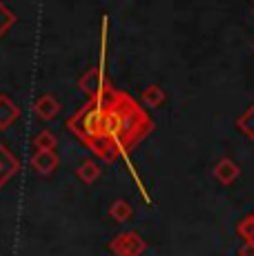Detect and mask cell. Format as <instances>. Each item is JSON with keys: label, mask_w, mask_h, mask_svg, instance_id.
<instances>
[{"label": "cell", "mask_w": 254, "mask_h": 256, "mask_svg": "<svg viewBox=\"0 0 254 256\" xmlns=\"http://www.w3.org/2000/svg\"><path fill=\"white\" fill-rule=\"evenodd\" d=\"M214 176H216L218 183L232 185L234 180L241 176V167L234 163L232 158H223V160H218L216 163V167H214Z\"/></svg>", "instance_id": "cell-8"}, {"label": "cell", "mask_w": 254, "mask_h": 256, "mask_svg": "<svg viewBox=\"0 0 254 256\" xmlns=\"http://www.w3.org/2000/svg\"><path fill=\"white\" fill-rule=\"evenodd\" d=\"M110 250L116 256H140L148 250V245L136 232H123L110 243Z\"/></svg>", "instance_id": "cell-2"}, {"label": "cell", "mask_w": 254, "mask_h": 256, "mask_svg": "<svg viewBox=\"0 0 254 256\" xmlns=\"http://www.w3.org/2000/svg\"><path fill=\"white\" fill-rule=\"evenodd\" d=\"M78 87H80V90L90 96V100H96V98H98L100 94L110 87V80L105 78V74H102L100 67H92L90 72H85L80 76Z\"/></svg>", "instance_id": "cell-3"}, {"label": "cell", "mask_w": 254, "mask_h": 256, "mask_svg": "<svg viewBox=\"0 0 254 256\" xmlns=\"http://www.w3.org/2000/svg\"><path fill=\"white\" fill-rule=\"evenodd\" d=\"M76 176L82 180V183L92 185L100 178V167L96 165L94 160H82V163L76 167Z\"/></svg>", "instance_id": "cell-9"}, {"label": "cell", "mask_w": 254, "mask_h": 256, "mask_svg": "<svg viewBox=\"0 0 254 256\" xmlns=\"http://www.w3.org/2000/svg\"><path fill=\"white\" fill-rule=\"evenodd\" d=\"M18 118H20V107L7 94H0V132H7Z\"/></svg>", "instance_id": "cell-6"}, {"label": "cell", "mask_w": 254, "mask_h": 256, "mask_svg": "<svg viewBox=\"0 0 254 256\" xmlns=\"http://www.w3.org/2000/svg\"><path fill=\"white\" fill-rule=\"evenodd\" d=\"M60 110L62 107H60V102H58V98L52 96V94H42L36 100V105H34V112H36L42 120H54V118L60 114Z\"/></svg>", "instance_id": "cell-7"}, {"label": "cell", "mask_w": 254, "mask_h": 256, "mask_svg": "<svg viewBox=\"0 0 254 256\" xmlns=\"http://www.w3.org/2000/svg\"><path fill=\"white\" fill-rule=\"evenodd\" d=\"M34 147H36L38 152H56V147H58L56 134L50 132V130H42L40 134L34 138Z\"/></svg>", "instance_id": "cell-10"}, {"label": "cell", "mask_w": 254, "mask_h": 256, "mask_svg": "<svg viewBox=\"0 0 254 256\" xmlns=\"http://www.w3.org/2000/svg\"><path fill=\"white\" fill-rule=\"evenodd\" d=\"M16 20H18L16 14H14L4 2H0V38H2L4 34H7L9 29L16 24Z\"/></svg>", "instance_id": "cell-12"}, {"label": "cell", "mask_w": 254, "mask_h": 256, "mask_svg": "<svg viewBox=\"0 0 254 256\" xmlns=\"http://www.w3.org/2000/svg\"><path fill=\"white\" fill-rule=\"evenodd\" d=\"M238 254H241V256H254V245L246 243L241 250H238Z\"/></svg>", "instance_id": "cell-16"}, {"label": "cell", "mask_w": 254, "mask_h": 256, "mask_svg": "<svg viewBox=\"0 0 254 256\" xmlns=\"http://www.w3.org/2000/svg\"><path fill=\"white\" fill-rule=\"evenodd\" d=\"M114 110H116V116H118V132H116L114 147L118 152V156H123L130 150H134L154 130V122L150 120L145 110L130 94H123V92L116 94Z\"/></svg>", "instance_id": "cell-1"}, {"label": "cell", "mask_w": 254, "mask_h": 256, "mask_svg": "<svg viewBox=\"0 0 254 256\" xmlns=\"http://www.w3.org/2000/svg\"><path fill=\"white\" fill-rule=\"evenodd\" d=\"M236 127L248 136V138L254 140V105H252L243 116L236 118Z\"/></svg>", "instance_id": "cell-13"}, {"label": "cell", "mask_w": 254, "mask_h": 256, "mask_svg": "<svg viewBox=\"0 0 254 256\" xmlns=\"http://www.w3.org/2000/svg\"><path fill=\"white\" fill-rule=\"evenodd\" d=\"M236 232L246 238V243L254 245V218H252V216H248L246 220H241V223H238Z\"/></svg>", "instance_id": "cell-15"}, {"label": "cell", "mask_w": 254, "mask_h": 256, "mask_svg": "<svg viewBox=\"0 0 254 256\" xmlns=\"http://www.w3.org/2000/svg\"><path fill=\"white\" fill-rule=\"evenodd\" d=\"M252 218H254V214H252Z\"/></svg>", "instance_id": "cell-17"}, {"label": "cell", "mask_w": 254, "mask_h": 256, "mask_svg": "<svg viewBox=\"0 0 254 256\" xmlns=\"http://www.w3.org/2000/svg\"><path fill=\"white\" fill-rule=\"evenodd\" d=\"M20 167H22L20 158H18L16 154H12V152L0 142V190H2L12 178H16Z\"/></svg>", "instance_id": "cell-4"}, {"label": "cell", "mask_w": 254, "mask_h": 256, "mask_svg": "<svg viewBox=\"0 0 254 256\" xmlns=\"http://www.w3.org/2000/svg\"><path fill=\"white\" fill-rule=\"evenodd\" d=\"M163 100H165V92L160 90L158 85H152V87H148V90L143 92V102L148 107H158Z\"/></svg>", "instance_id": "cell-14"}, {"label": "cell", "mask_w": 254, "mask_h": 256, "mask_svg": "<svg viewBox=\"0 0 254 256\" xmlns=\"http://www.w3.org/2000/svg\"><path fill=\"white\" fill-rule=\"evenodd\" d=\"M110 216L116 220V223H127V220L134 216V210L127 200H116L114 205L110 208Z\"/></svg>", "instance_id": "cell-11"}, {"label": "cell", "mask_w": 254, "mask_h": 256, "mask_svg": "<svg viewBox=\"0 0 254 256\" xmlns=\"http://www.w3.org/2000/svg\"><path fill=\"white\" fill-rule=\"evenodd\" d=\"M34 172H38L40 176H50L60 167V158H58L56 152H36L29 160Z\"/></svg>", "instance_id": "cell-5"}]
</instances>
